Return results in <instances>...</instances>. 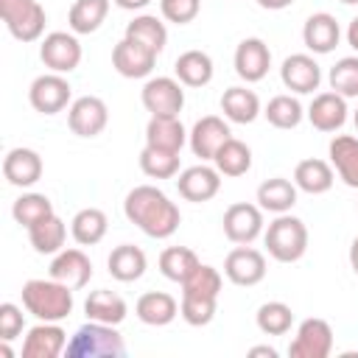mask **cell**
I'll list each match as a JSON object with an SVG mask.
<instances>
[{"instance_id":"6da1fadb","label":"cell","mask_w":358,"mask_h":358,"mask_svg":"<svg viewBox=\"0 0 358 358\" xmlns=\"http://www.w3.org/2000/svg\"><path fill=\"white\" fill-rule=\"evenodd\" d=\"M123 213L140 232H145L148 238H157V241L171 238L182 224L179 207L154 185L131 187L123 199Z\"/></svg>"},{"instance_id":"7a4b0ae2","label":"cell","mask_w":358,"mask_h":358,"mask_svg":"<svg viewBox=\"0 0 358 358\" xmlns=\"http://www.w3.org/2000/svg\"><path fill=\"white\" fill-rule=\"evenodd\" d=\"M22 308L39 322H62L73 313V288L59 280H28L22 285Z\"/></svg>"},{"instance_id":"3957f363","label":"cell","mask_w":358,"mask_h":358,"mask_svg":"<svg viewBox=\"0 0 358 358\" xmlns=\"http://www.w3.org/2000/svg\"><path fill=\"white\" fill-rule=\"evenodd\" d=\"M115 327L117 324H103V322L87 319V324H81L70 336V341L64 347L67 358H120L126 352V344Z\"/></svg>"},{"instance_id":"277c9868","label":"cell","mask_w":358,"mask_h":358,"mask_svg":"<svg viewBox=\"0 0 358 358\" xmlns=\"http://www.w3.org/2000/svg\"><path fill=\"white\" fill-rule=\"evenodd\" d=\"M263 243L277 263H296L308 252V227L291 213H280L263 232Z\"/></svg>"},{"instance_id":"5b68a950","label":"cell","mask_w":358,"mask_h":358,"mask_svg":"<svg viewBox=\"0 0 358 358\" xmlns=\"http://www.w3.org/2000/svg\"><path fill=\"white\" fill-rule=\"evenodd\" d=\"M0 17L17 42H36L48 22V14L36 0H0Z\"/></svg>"},{"instance_id":"8992f818","label":"cell","mask_w":358,"mask_h":358,"mask_svg":"<svg viewBox=\"0 0 358 358\" xmlns=\"http://www.w3.org/2000/svg\"><path fill=\"white\" fill-rule=\"evenodd\" d=\"M28 101L39 115H56L73 103V87L62 73H42L31 81Z\"/></svg>"},{"instance_id":"52a82bcc","label":"cell","mask_w":358,"mask_h":358,"mask_svg":"<svg viewBox=\"0 0 358 358\" xmlns=\"http://www.w3.org/2000/svg\"><path fill=\"white\" fill-rule=\"evenodd\" d=\"M39 59L50 73H73L81 64V42L73 31H50L39 45Z\"/></svg>"},{"instance_id":"ba28073f","label":"cell","mask_w":358,"mask_h":358,"mask_svg":"<svg viewBox=\"0 0 358 358\" xmlns=\"http://www.w3.org/2000/svg\"><path fill=\"white\" fill-rule=\"evenodd\" d=\"M333 352V327L324 319H302L294 341L288 344L291 358H327Z\"/></svg>"},{"instance_id":"9c48e42d","label":"cell","mask_w":358,"mask_h":358,"mask_svg":"<svg viewBox=\"0 0 358 358\" xmlns=\"http://www.w3.org/2000/svg\"><path fill=\"white\" fill-rule=\"evenodd\" d=\"M185 84L171 76H157L143 84L140 101L151 115H179L185 106Z\"/></svg>"},{"instance_id":"30bf717a","label":"cell","mask_w":358,"mask_h":358,"mask_svg":"<svg viewBox=\"0 0 358 358\" xmlns=\"http://www.w3.org/2000/svg\"><path fill=\"white\" fill-rule=\"evenodd\" d=\"M266 255L260 249H252L249 243H238L227 257H224V277L235 285H257L266 277Z\"/></svg>"},{"instance_id":"8fae6325","label":"cell","mask_w":358,"mask_h":358,"mask_svg":"<svg viewBox=\"0 0 358 358\" xmlns=\"http://www.w3.org/2000/svg\"><path fill=\"white\" fill-rule=\"evenodd\" d=\"M109 123V109L98 95H81L67 106V126L78 137H98Z\"/></svg>"},{"instance_id":"7c38bea8","label":"cell","mask_w":358,"mask_h":358,"mask_svg":"<svg viewBox=\"0 0 358 358\" xmlns=\"http://www.w3.org/2000/svg\"><path fill=\"white\" fill-rule=\"evenodd\" d=\"M224 235L232 243H252L263 235V210L260 204H249V201H235L224 210Z\"/></svg>"},{"instance_id":"4fadbf2b","label":"cell","mask_w":358,"mask_h":358,"mask_svg":"<svg viewBox=\"0 0 358 358\" xmlns=\"http://www.w3.org/2000/svg\"><path fill=\"white\" fill-rule=\"evenodd\" d=\"M232 64H235L238 78H243L246 84L263 81L268 67H271V50L260 36H246V39L238 42Z\"/></svg>"},{"instance_id":"5bb4252c","label":"cell","mask_w":358,"mask_h":358,"mask_svg":"<svg viewBox=\"0 0 358 358\" xmlns=\"http://www.w3.org/2000/svg\"><path fill=\"white\" fill-rule=\"evenodd\" d=\"M280 78H282L285 90H291L296 95H310L322 84V67L310 53H291L282 59Z\"/></svg>"},{"instance_id":"9a60e30c","label":"cell","mask_w":358,"mask_h":358,"mask_svg":"<svg viewBox=\"0 0 358 358\" xmlns=\"http://www.w3.org/2000/svg\"><path fill=\"white\" fill-rule=\"evenodd\" d=\"M176 190L185 201H193V204H204L210 201L218 190H221V173L215 165H190L179 173L176 179Z\"/></svg>"},{"instance_id":"2e32d148","label":"cell","mask_w":358,"mask_h":358,"mask_svg":"<svg viewBox=\"0 0 358 358\" xmlns=\"http://www.w3.org/2000/svg\"><path fill=\"white\" fill-rule=\"evenodd\" d=\"M154 64H157V53L129 36H123L112 48V67L123 78H145V76H151Z\"/></svg>"},{"instance_id":"e0dca14e","label":"cell","mask_w":358,"mask_h":358,"mask_svg":"<svg viewBox=\"0 0 358 358\" xmlns=\"http://www.w3.org/2000/svg\"><path fill=\"white\" fill-rule=\"evenodd\" d=\"M229 137H232V131H229V123H227L224 117H218V115H204V117H199V120L193 123V129H190V134H187V143H190V151H193L196 157L213 159L215 151H218Z\"/></svg>"},{"instance_id":"ac0fdd59","label":"cell","mask_w":358,"mask_h":358,"mask_svg":"<svg viewBox=\"0 0 358 358\" xmlns=\"http://www.w3.org/2000/svg\"><path fill=\"white\" fill-rule=\"evenodd\" d=\"M48 271H50L53 280H59V282L70 285L73 291H78V288H84V285L90 282V277H92V260H90L81 249H62V252L53 255Z\"/></svg>"},{"instance_id":"d6986e66","label":"cell","mask_w":358,"mask_h":358,"mask_svg":"<svg viewBox=\"0 0 358 358\" xmlns=\"http://www.w3.org/2000/svg\"><path fill=\"white\" fill-rule=\"evenodd\" d=\"M67 347V333L59 322H39L28 330L22 341V358H56Z\"/></svg>"},{"instance_id":"ffe728a7","label":"cell","mask_w":358,"mask_h":358,"mask_svg":"<svg viewBox=\"0 0 358 358\" xmlns=\"http://www.w3.org/2000/svg\"><path fill=\"white\" fill-rule=\"evenodd\" d=\"M347 98L338 95V92H319L313 95L310 106H308V120L313 129L319 131H338L344 123H347Z\"/></svg>"},{"instance_id":"44dd1931","label":"cell","mask_w":358,"mask_h":358,"mask_svg":"<svg viewBox=\"0 0 358 358\" xmlns=\"http://www.w3.org/2000/svg\"><path fill=\"white\" fill-rule=\"evenodd\" d=\"M3 176L14 187H31L42 179V157L34 148H11L3 157Z\"/></svg>"},{"instance_id":"7402d4cb","label":"cell","mask_w":358,"mask_h":358,"mask_svg":"<svg viewBox=\"0 0 358 358\" xmlns=\"http://www.w3.org/2000/svg\"><path fill=\"white\" fill-rule=\"evenodd\" d=\"M338 39H341V25L327 11L310 14L302 25V42L310 53H330V50H336Z\"/></svg>"},{"instance_id":"603a6c76","label":"cell","mask_w":358,"mask_h":358,"mask_svg":"<svg viewBox=\"0 0 358 358\" xmlns=\"http://www.w3.org/2000/svg\"><path fill=\"white\" fill-rule=\"evenodd\" d=\"M185 143H187V131L179 115H151V120L145 123V145L179 154Z\"/></svg>"},{"instance_id":"cb8c5ba5","label":"cell","mask_w":358,"mask_h":358,"mask_svg":"<svg viewBox=\"0 0 358 358\" xmlns=\"http://www.w3.org/2000/svg\"><path fill=\"white\" fill-rule=\"evenodd\" d=\"M327 154H330V165L336 168L338 179L358 190V137L352 134H336L327 145Z\"/></svg>"},{"instance_id":"d4e9b609","label":"cell","mask_w":358,"mask_h":358,"mask_svg":"<svg viewBox=\"0 0 358 358\" xmlns=\"http://www.w3.org/2000/svg\"><path fill=\"white\" fill-rule=\"evenodd\" d=\"M134 313L143 324L151 327H165L179 316V302L165 294V291H145L137 302H134Z\"/></svg>"},{"instance_id":"484cf974","label":"cell","mask_w":358,"mask_h":358,"mask_svg":"<svg viewBox=\"0 0 358 358\" xmlns=\"http://www.w3.org/2000/svg\"><path fill=\"white\" fill-rule=\"evenodd\" d=\"M106 266H109V274L117 280V282H134L145 274L148 268V257L140 246L134 243H120L109 252L106 257Z\"/></svg>"},{"instance_id":"4316f807","label":"cell","mask_w":358,"mask_h":358,"mask_svg":"<svg viewBox=\"0 0 358 358\" xmlns=\"http://www.w3.org/2000/svg\"><path fill=\"white\" fill-rule=\"evenodd\" d=\"M333 182H336V171H333V165L324 162V159L310 157V159L296 162V168H294V185H296L302 193L322 196V193H327V190L333 187Z\"/></svg>"},{"instance_id":"83f0119b","label":"cell","mask_w":358,"mask_h":358,"mask_svg":"<svg viewBox=\"0 0 358 358\" xmlns=\"http://www.w3.org/2000/svg\"><path fill=\"white\" fill-rule=\"evenodd\" d=\"M173 73H176V78H179L185 87H207V84L213 81L215 67H213L210 53L193 48V50H185V53L176 56Z\"/></svg>"},{"instance_id":"f1b7e54d","label":"cell","mask_w":358,"mask_h":358,"mask_svg":"<svg viewBox=\"0 0 358 358\" xmlns=\"http://www.w3.org/2000/svg\"><path fill=\"white\" fill-rule=\"evenodd\" d=\"M84 313L87 319L92 322H103V324H120L129 313L126 308V299L109 288H98V291H90V296L84 299Z\"/></svg>"},{"instance_id":"f546056e","label":"cell","mask_w":358,"mask_h":358,"mask_svg":"<svg viewBox=\"0 0 358 358\" xmlns=\"http://www.w3.org/2000/svg\"><path fill=\"white\" fill-rule=\"evenodd\" d=\"M221 112L227 120L232 123H252L263 109H260V98L255 90L246 87H227L221 95Z\"/></svg>"},{"instance_id":"4dcf8cb0","label":"cell","mask_w":358,"mask_h":358,"mask_svg":"<svg viewBox=\"0 0 358 358\" xmlns=\"http://www.w3.org/2000/svg\"><path fill=\"white\" fill-rule=\"evenodd\" d=\"M296 190H299V187H296L291 179H285V176H271V179H266V182L257 187V204H260L263 213H274V215L288 213V210L296 204Z\"/></svg>"},{"instance_id":"1f68e13d","label":"cell","mask_w":358,"mask_h":358,"mask_svg":"<svg viewBox=\"0 0 358 358\" xmlns=\"http://www.w3.org/2000/svg\"><path fill=\"white\" fill-rule=\"evenodd\" d=\"M106 229H109V218L98 207H84L70 221V235H73V241L78 246H95V243H101L103 235H106Z\"/></svg>"},{"instance_id":"d6a6232c","label":"cell","mask_w":358,"mask_h":358,"mask_svg":"<svg viewBox=\"0 0 358 358\" xmlns=\"http://www.w3.org/2000/svg\"><path fill=\"white\" fill-rule=\"evenodd\" d=\"M28 241H31L34 252H39V255H56V252L64 249L67 227H64V221L53 213V215L42 218L39 224L28 227Z\"/></svg>"},{"instance_id":"836d02e7","label":"cell","mask_w":358,"mask_h":358,"mask_svg":"<svg viewBox=\"0 0 358 358\" xmlns=\"http://www.w3.org/2000/svg\"><path fill=\"white\" fill-rule=\"evenodd\" d=\"M109 14V0H76L67 11V25L73 34H95Z\"/></svg>"},{"instance_id":"e575fe53","label":"cell","mask_w":358,"mask_h":358,"mask_svg":"<svg viewBox=\"0 0 358 358\" xmlns=\"http://www.w3.org/2000/svg\"><path fill=\"white\" fill-rule=\"evenodd\" d=\"M123 36H129V39H134V42L151 48L157 56H159V53L165 50V45H168V28H165V22H162L159 17H154V14H140V17H134V20L126 25V34H123Z\"/></svg>"},{"instance_id":"d590c367","label":"cell","mask_w":358,"mask_h":358,"mask_svg":"<svg viewBox=\"0 0 358 358\" xmlns=\"http://www.w3.org/2000/svg\"><path fill=\"white\" fill-rule=\"evenodd\" d=\"M213 165L218 168V173H221V176H229V179L243 176V173L252 168V148H249L246 143H241V140L229 137V140L215 151Z\"/></svg>"},{"instance_id":"8d00e7d4","label":"cell","mask_w":358,"mask_h":358,"mask_svg":"<svg viewBox=\"0 0 358 358\" xmlns=\"http://www.w3.org/2000/svg\"><path fill=\"white\" fill-rule=\"evenodd\" d=\"M199 263H201V260H199L196 252L187 249V246H168V249H162V255H159V271H162V277H168L171 282H179V285L193 274V268H196Z\"/></svg>"},{"instance_id":"74e56055","label":"cell","mask_w":358,"mask_h":358,"mask_svg":"<svg viewBox=\"0 0 358 358\" xmlns=\"http://www.w3.org/2000/svg\"><path fill=\"white\" fill-rule=\"evenodd\" d=\"M263 115L274 129H296L302 123V117H305V109L294 95H274L266 103Z\"/></svg>"},{"instance_id":"f35d334b","label":"cell","mask_w":358,"mask_h":358,"mask_svg":"<svg viewBox=\"0 0 358 358\" xmlns=\"http://www.w3.org/2000/svg\"><path fill=\"white\" fill-rule=\"evenodd\" d=\"M11 215L20 227H34L39 224L42 218L53 215V201L45 196V193H22L14 204H11Z\"/></svg>"},{"instance_id":"ab89813d","label":"cell","mask_w":358,"mask_h":358,"mask_svg":"<svg viewBox=\"0 0 358 358\" xmlns=\"http://www.w3.org/2000/svg\"><path fill=\"white\" fill-rule=\"evenodd\" d=\"M255 322H257V330L266 333V336H285L291 330V324H294V310H291V305L277 302V299L274 302H263L257 308Z\"/></svg>"},{"instance_id":"60d3db41","label":"cell","mask_w":358,"mask_h":358,"mask_svg":"<svg viewBox=\"0 0 358 358\" xmlns=\"http://www.w3.org/2000/svg\"><path fill=\"white\" fill-rule=\"evenodd\" d=\"M140 171L151 179H171V176L179 173V154L145 145L140 151Z\"/></svg>"},{"instance_id":"b9f144b4","label":"cell","mask_w":358,"mask_h":358,"mask_svg":"<svg viewBox=\"0 0 358 358\" xmlns=\"http://www.w3.org/2000/svg\"><path fill=\"white\" fill-rule=\"evenodd\" d=\"M221 285H224V277L215 266H207V263H199L193 268V274L182 282V294H196V296H215L221 294Z\"/></svg>"},{"instance_id":"7bdbcfd3","label":"cell","mask_w":358,"mask_h":358,"mask_svg":"<svg viewBox=\"0 0 358 358\" xmlns=\"http://www.w3.org/2000/svg\"><path fill=\"white\" fill-rule=\"evenodd\" d=\"M333 92L344 95V98H358V53L355 56H344L330 67L327 76Z\"/></svg>"},{"instance_id":"ee69618b","label":"cell","mask_w":358,"mask_h":358,"mask_svg":"<svg viewBox=\"0 0 358 358\" xmlns=\"http://www.w3.org/2000/svg\"><path fill=\"white\" fill-rule=\"evenodd\" d=\"M215 308H218V299L215 296H196V294H182V302H179V316L193 324V327H204L215 319Z\"/></svg>"},{"instance_id":"f6af8a7d","label":"cell","mask_w":358,"mask_h":358,"mask_svg":"<svg viewBox=\"0 0 358 358\" xmlns=\"http://www.w3.org/2000/svg\"><path fill=\"white\" fill-rule=\"evenodd\" d=\"M201 11V0H159V14L162 20L173 22V25H187L199 17Z\"/></svg>"},{"instance_id":"bcb514c9","label":"cell","mask_w":358,"mask_h":358,"mask_svg":"<svg viewBox=\"0 0 358 358\" xmlns=\"http://www.w3.org/2000/svg\"><path fill=\"white\" fill-rule=\"evenodd\" d=\"M25 316L22 308H17L14 302H3L0 305V341H14L22 333Z\"/></svg>"},{"instance_id":"7dc6e473","label":"cell","mask_w":358,"mask_h":358,"mask_svg":"<svg viewBox=\"0 0 358 358\" xmlns=\"http://www.w3.org/2000/svg\"><path fill=\"white\" fill-rule=\"evenodd\" d=\"M117 8H123V11H140V8H145L151 0H112Z\"/></svg>"},{"instance_id":"c3c4849f","label":"cell","mask_w":358,"mask_h":358,"mask_svg":"<svg viewBox=\"0 0 358 358\" xmlns=\"http://www.w3.org/2000/svg\"><path fill=\"white\" fill-rule=\"evenodd\" d=\"M347 45L358 53V17H352L350 25H347Z\"/></svg>"},{"instance_id":"681fc988","label":"cell","mask_w":358,"mask_h":358,"mask_svg":"<svg viewBox=\"0 0 358 358\" xmlns=\"http://www.w3.org/2000/svg\"><path fill=\"white\" fill-rule=\"evenodd\" d=\"M294 0H257V6L260 8H268V11H282V8H288Z\"/></svg>"},{"instance_id":"f907efd6","label":"cell","mask_w":358,"mask_h":358,"mask_svg":"<svg viewBox=\"0 0 358 358\" xmlns=\"http://www.w3.org/2000/svg\"><path fill=\"white\" fill-rule=\"evenodd\" d=\"M350 268L358 274V235H355L352 243H350Z\"/></svg>"},{"instance_id":"816d5d0a","label":"cell","mask_w":358,"mask_h":358,"mask_svg":"<svg viewBox=\"0 0 358 358\" xmlns=\"http://www.w3.org/2000/svg\"><path fill=\"white\" fill-rule=\"evenodd\" d=\"M249 355H268V358H277V350L268 347V344H263V347H252Z\"/></svg>"},{"instance_id":"f5cc1de1","label":"cell","mask_w":358,"mask_h":358,"mask_svg":"<svg viewBox=\"0 0 358 358\" xmlns=\"http://www.w3.org/2000/svg\"><path fill=\"white\" fill-rule=\"evenodd\" d=\"M344 6H358V0H341Z\"/></svg>"},{"instance_id":"db71d44e","label":"cell","mask_w":358,"mask_h":358,"mask_svg":"<svg viewBox=\"0 0 358 358\" xmlns=\"http://www.w3.org/2000/svg\"><path fill=\"white\" fill-rule=\"evenodd\" d=\"M352 120H355V129H358V106H355V115H352Z\"/></svg>"},{"instance_id":"11a10c76","label":"cell","mask_w":358,"mask_h":358,"mask_svg":"<svg viewBox=\"0 0 358 358\" xmlns=\"http://www.w3.org/2000/svg\"><path fill=\"white\" fill-rule=\"evenodd\" d=\"M355 207H358V201H355Z\"/></svg>"}]
</instances>
